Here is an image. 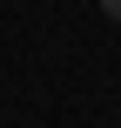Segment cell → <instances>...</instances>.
I'll list each match as a JSON object with an SVG mask.
<instances>
[{"label": "cell", "mask_w": 121, "mask_h": 128, "mask_svg": "<svg viewBox=\"0 0 121 128\" xmlns=\"http://www.w3.org/2000/svg\"><path fill=\"white\" fill-rule=\"evenodd\" d=\"M101 14H108V20H121V0H101Z\"/></svg>", "instance_id": "cell-1"}]
</instances>
